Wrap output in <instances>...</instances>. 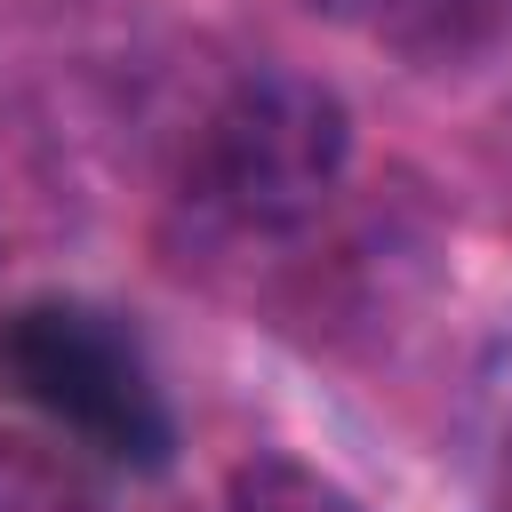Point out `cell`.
Wrapping results in <instances>:
<instances>
[{"label":"cell","instance_id":"1","mask_svg":"<svg viewBox=\"0 0 512 512\" xmlns=\"http://www.w3.org/2000/svg\"><path fill=\"white\" fill-rule=\"evenodd\" d=\"M352 160L344 96L304 72H248L192 136V200L240 232H296Z\"/></svg>","mask_w":512,"mask_h":512},{"label":"cell","instance_id":"2","mask_svg":"<svg viewBox=\"0 0 512 512\" xmlns=\"http://www.w3.org/2000/svg\"><path fill=\"white\" fill-rule=\"evenodd\" d=\"M0 384L24 392L40 416H56L72 440H88L104 464H168V400L144 368V352L80 304H24L0 320Z\"/></svg>","mask_w":512,"mask_h":512},{"label":"cell","instance_id":"3","mask_svg":"<svg viewBox=\"0 0 512 512\" xmlns=\"http://www.w3.org/2000/svg\"><path fill=\"white\" fill-rule=\"evenodd\" d=\"M104 456L0 384V512H96Z\"/></svg>","mask_w":512,"mask_h":512},{"label":"cell","instance_id":"4","mask_svg":"<svg viewBox=\"0 0 512 512\" xmlns=\"http://www.w3.org/2000/svg\"><path fill=\"white\" fill-rule=\"evenodd\" d=\"M408 64H472L512 32V0H320Z\"/></svg>","mask_w":512,"mask_h":512},{"label":"cell","instance_id":"5","mask_svg":"<svg viewBox=\"0 0 512 512\" xmlns=\"http://www.w3.org/2000/svg\"><path fill=\"white\" fill-rule=\"evenodd\" d=\"M232 512H368L352 488H336L328 472L296 464V456H248L224 488Z\"/></svg>","mask_w":512,"mask_h":512}]
</instances>
